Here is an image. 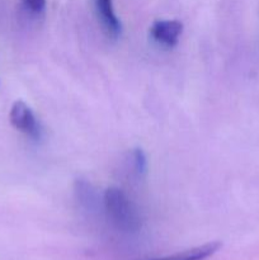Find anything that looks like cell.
I'll return each instance as SVG.
<instances>
[{
  "label": "cell",
  "mask_w": 259,
  "mask_h": 260,
  "mask_svg": "<svg viewBox=\"0 0 259 260\" xmlns=\"http://www.w3.org/2000/svg\"><path fill=\"white\" fill-rule=\"evenodd\" d=\"M23 4L29 12L38 14L45 10L46 0H23Z\"/></svg>",
  "instance_id": "cell-8"
},
{
  "label": "cell",
  "mask_w": 259,
  "mask_h": 260,
  "mask_svg": "<svg viewBox=\"0 0 259 260\" xmlns=\"http://www.w3.org/2000/svg\"><path fill=\"white\" fill-rule=\"evenodd\" d=\"M130 160H131L132 173L137 178L145 177L147 173V159L145 152L141 149H134L130 155Z\"/></svg>",
  "instance_id": "cell-7"
},
{
  "label": "cell",
  "mask_w": 259,
  "mask_h": 260,
  "mask_svg": "<svg viewBox=\"0 0 259 260\" xmlns=\"http://www.w3.org/2000/svg\"><path fill=\"white\" fill-rule=\"evenodd\" d=\"M96 15L103 25L107 35L112 38H118L122 33V23L114 13L112 0H94Z\"/></svg>",
  "instance_id": "cell-4"
},
{
  "label": "cell",
  "mask_w": 259,
  "mask_h": 260,
  "mask_svg": "<svg viewBox=\"0 0 259 260\" xmlns=\"http://www.w3.org/2000/svg\"><path fill=\"white\" fill-rule=\"evenodd\" d=\"M183 32V23L175 19L156 20L150 28V36L155 42L165 47H174Z\"/></svg>",
  "instance_id": "cell-3"
},
{
  "label": "cell",
  "mask_w": 259,
  "mask_h": 260,
  "mask_svg": "<svg viewBox=\"0 0 259 260\" xmlns=\"http://www.w3.org/2000/svg\"><path fill=\"white\" fill-rule=\"evenodd\" d=\"M9 119L13 127L17 128L18 131L24 132L25 135L33 137V139L40 137L41 129L38 126L37 118H36L32 109L24 102L17 101L13 104L12 109H10Z\"/></svg>",
  "instance_id": "cell-2"
},
{
  "label": "cell",
  "mask_w": 259,
  "mask_h": 260,
  "mask_svg": "<svg viewBox=\"0 0 259 260\" xmlns=\"http://www.w3.org/2000/svg\"><path fill=\"white\" fill-rule=\"evenodd\" d=\"M220 248L221 244L218 241H212V243L205 244V245L196 246V248L188 249V250L180 251V253L173 254V255L154 260H205L212 256Z\"/></svg>",
  "instance_id": "cell-5"
},
{
  "label": "cell",
  "mask_w": 259,
  "mask_h": 260,
  "mask_svg": "<svg viewBox=\"0 0 259 260\" xmlns=\"http://www.w3.org/2000/svg\"><path fill=\"white\" fill-rule=\"evenodd\" d=\"M75 194L80 205L85 206L86 208H91L98 205L95 189L91 187L90 183L85 182V180H76Z\"/></svg>",
  "instance_id": "cell-6"
},
{
  "label": "cell",
  "mask_w": 259,
  "mask_h": 260,
  "mask_svg": "<svg viewBox=\"0 0 259 260\" xmlns=\"http://www.w3.org/2000/svg\"><path fill=\"white\" fill-rule=\"evenodd\" d=\"M103 206L111 222L124 233H135L141 226L139 211L126 193L117 187L104 192Z\"/></svg>",
  "instance_id": "cell-1"
}]
</instances>
